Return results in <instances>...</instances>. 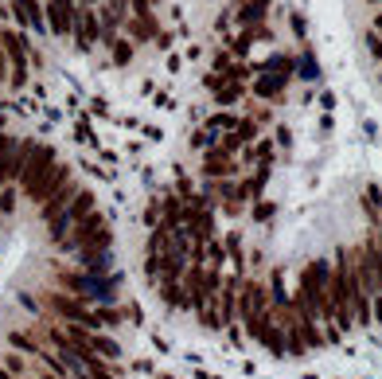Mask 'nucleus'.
I'll return each mask as SVG.
<instances>
[{
  "label": "nucleus",
  "instance_id": "f257e3e1",
  "mask_svg": "<svg viewBox=\"0 0 382 379\" xmlns=\"http://www.w3.org/2000/svg\"><path fill=\"white\" fill-rule=\"evenodd\" d=\"M24 157H20V188H24L32 199H47V192L63 176H71L67 169H55V149L51 145H36V141H24Z\"/></svg>",
  "mask_w": 382,
  "mask_h": 379
},
{
  "label": "nucleus",
  "instance_id": "f03ea898",
  "mask_svg": "<svg viewBox=\"0 0 382 379\" xmlns=\"http://www.w3.org/2000/svg\"><path fill=\"white\" fill-rule=\"evenodd\" d=\"M328 274L332 266L324 262V258H312L308 266L300 270V297L308 301V309L316 313V321H328L332 325V297H328Z\"/></svg>",
  "mask_w": 382,
  "mask_h": 379
},
{
  "label": "nucleus",
  "instance_id": "7ed1b4c3",
  "mask_svg": "<svg viewBox=\"0 0 382 379\" xmlns=\"http://www.w3.org/2000/svg\"><path fill=\"white\" fill-rule=\"evenodd\" d=\"M109 243H113V231L106 227V219H102L98 211H90L86 219H78L71 246H78V250H109Z\"/></svg>",
  "mask_w": 382,
  "mask_h": 379
},
{
  "label": "nucleus",
  "instance_id": "20e7f679",
  "mask_svg": "<svg viewBox=\"0 0 382 379\" xmlns=\"http://www.w3.org/2000/svg\"><path fill=\"white\" fill-rule=\"evenodd\" d=\"M47 305L59 313V317H67L71 325H82V329H90L94 332L98 325H102V317L98 313H90V309L82 305V301H74V297H67V294H51L47 297Z\"/></svg>",
  "mask_w": 382,
  "mask_h": 379
},
{
  "label": "nucleus",
  "instance_id": "39448f33",
  "mask_svg": "<svg viewBox=\"0 0 382 379\" xmlns=\"http://www.w3.org/2000/svg\"><path fill=\"white\" fill-rule=\"evenodd\" d=\"M71 32H74V43L82 51H90L98 43V16H94V8L90 4H82V8H74V24H71Z\"/></svg>",
  "mask_w": 382,
  "mask_h": 379
},
{
  "label": "nucleus",
  "instance_id": "423d86ee",
  "mask_svg": "<svg viewBox=\"0 0 382 379\" xmlns=\"http://www.w3.org/2000/svg\"><path fill=\"white\" fill-rule=\"evenodd\" d=\"M74 0H47V24L55 36H71V24H74Z\"/></svg>",
  "mask_w": 382,
  "mask_h": 379
},
{
  "label": "nucleus",
  "instance_id": "0eeeda50",
  "mask_svg": "<svg viewBox=\"0 0 382 379\" xmlns=\"http://www.w3.org/2000/svg\"><path fill=\"white\" fill-rule=\"evenodd\" d=\"M20 157H24V149L16 145L8 133H0V184H8L12 176H20Z\"/></svg>",
  "mask_w": 382,
  "mask_h": 379
},
{
  "label": "nucleus",
  "instance_id": "6e6552de",
  "mask_svg": "<svg viewBox=\"0 0 382 379\" xmlns=\"http://www.w3.org/2000/svg\"><path fill=\"white\" fill-rule=\"evenodd\" d=\"M74 192H78V188L71 184V176H63V180H59V184H55V188L47 192V199H43V219H47V223L55 219V215H59V211L67 208V204H71V196H74Z\"/></svg>",
  "mask_w": 382,
  "mask_h": 379
},
{
  "label": "nucleus",
  "instance_id": "1a4fd4ad",
  "mask_svg": "<svg viewBox=\"0 0 382 379\" xmlns=\"http://www.w3.org/2000/svg\"><path fill=\"white\" fill-rule=\"evenodd\" d=\"M0 47L12 59L16 71H27V39L20 36V32H0Z\"/></svg>",
  "mask_w": 382,
  "mask_h": 379
},
{
  "label": "nucleus",
  "instance_id": "9d476101",
  "mask_svg": "<svg viewBox=\"0 0 382 379\" xmlns=\"http://www.w3.org/2000/svg\"><path fill=\"white\" fill-rule=\"evenodd\" d=\"M16 8V20H20V24L24 28H32V32H43V28H47V20H43V8H39V0H12Z\"/></svg>",
  "mask_w": 382,
  "mask_h": 379
},
{
  "label": "nucleus",
  "instance_id": "9b49d317",
  "mask_svg": "<svg viewBox=\"0 0 382 379\" xmlns=\"http://www.w3.org/2000/svg\"><path fill=\"white\" fill-rule=\"evenodd\" d=\"M238 285H242L238 278L218 281V294H223V317H218V321H227V325L238 317V305H234V301H238Z\"/></svg>",
  "mask_w": 382,
  "mask_h": 379
},
{
  "label": "nucleus",
  "instance_id": "f8f14e48",
  "mask_svg": "<svg viewBox=\"0 0 382 379\" xmlns=\"http://www.w3.org/2000/svg\"><path fill=\"white\" fill-rule=\"evenodd\" d=\"M269 4H273V0H250V4H242V8H238V24H242V28L262 24L265 12H269Z\"/></svg>",
  "mask_w": 382,
  "mask_h": 379
},
{
  "label": "nucleus",
  "instance_id": "ddd939ff",
  "mask_svg": "<svg viewBox=\"0 0 382 379\" xmlns=\"http://www.w3.org/2000/svg\"><path fill=\"white\" fill-rule=\"evenodd\" d=\"M90 352H94V356H102V360H117V356H121V348H117V340H113V336L90 332Z\"/></svg>",
  "mask_w": 382,
  "mask_h": 379
},
{
  "label": "nucleus",
  "instance_id": "4468645a",
  "mask_svg": "<svg viewBox=\"0 0 382 379\" xmlns=\"http://www.w3.org/2000/svg\"><path fill=\"white\" fill-rule=\"evenodd\" d=\"M258 340H262V344H265V348H269V352H277V356L285 352V332L277 329L273 321H269V325H265V329H262V332H258Z\"/></svg>",
  "mask_w": 382,
  "mask_h": 379
},
{
  "label": "nucleus",
  "instance_id": "2eb2a0df",
  "mask_svg": "<svg viewBox=\"0 0 382 379\" xmlns=\"http://www.w3.org/2000/svg\"><path fill=\"white\" fill-rule=\"evenodd\" d=\"M203 169H207V176H227V172H234V164H230V157L218 149V153H211V157H207Z\"/></svg>",
  "mask_w": 382,
  "mask_h": 379
},
{
  "label": "nucleus",
  "instance_id": "dca6fc26",
  "mask_svg": "<svg viewBox=\"0 0 382 379\" xmlns=\"http://www.w3.org/2000/svg\"><path fill=\"white\" fill-rule=\"evenodd\" d=\"M281 86H285V78H281V74H265V78L254 86V90H258V98H277V94H281Z\"/></svg>",
  "mask_w": 382,
  "mask_h": 379
},
{
  "label": "nucleus",
  "instance_id": "f3484780",
  "mask_svg": "<svg viewBox=\"0 0 382 379\" xmlns=\"http://www.w3.org/2000/svg\"><path fill=\"white\" fill-rule=\"evenodd\" d=\"M129 32H133V39H153L156 36V20H153V16H148V20L137 16V20L129 24Z\"/></svg>",
  "mask_w": 382,
  "mask_h": 379
},
{
  "label": "nucleus",
  "instance_id": "a211bd4d",
  "mask_svg": "<svg viewBox=\"0 0 382 379\" xmlns=\"http://www.w3.org/2000/svg\"><path fill=\"white\" fill-rule=\"evenodd\" d=\"M109 51H113V63H121V67H125L129 55H133V47L125 43V39H117V36H109Z\"/></svg>",
  "mask_w": 382,
  "mask_h": 379
},
{
  "label": "nucleus",
  "instance_id": "6ab92c4d",
  "mask_svg": "<svg viewBox=\"0 0 382 379\" xmlns=\"http://www.w3.org/2000/svg\"><path fill=\"white\" fill-rule=\"evenodd\" d=\"M363 208H367L370 223H379V184H370V192L363 196Z\"/></svg>",
  "mask_w": 382,
  "mask_h": 379
},
{
  "label": "nucleus",
  "instance_id": "aec40b11",
  "mask_svg": "<svg viewBox=\"0 0 382 379\" xmlns=\"http://www.w3.org/2000/svg\"><path fill=\"white\" fill-rule=\"evenodd\" d=\"M8 340H12L16 348H24V352H39V348H36V340H32V336H24V332H12Z\"/></svg>",
  "mask_w": 382,
  "mask_h": 379
},
{
  "label": "nucleus",
  "instance_id": "412c9836",
  "mask_svg": "<svg viewBox=\"0 0 382 379\" xmlns=\"http://www.w3.org/2000/svg\"><path fill=\"white\" fill-rule=\"evenodd\" d=\"M8 78V55H4V47H0V83Z\"/></svg>",
  "mask_w": 382,
  "mask_h": 379
},
{
  "label": "nucleus",
  "instance_id": "4be33fe9",
  "mask_svg": "<svg viewBox=\"0 0 382 379\" xmlns=\"http://www.w3.org/2000/svg\"><path fill=\"white\" fill-rule=\"evenodd\" d=\"M12 204H16L12 192H4V196H0V208H4V211H12Z\"/></svg>",
  "mask_w": 382,
  "mask_h": 379
},
{
  "label": "nucleus",
  "instance_id": "5701e85b",
  "mask_svg": "<svg viewBox=\"0 0 382 379\" xmlns=\"http://www.w3.org/2000/svg\"><path fill=\"white\" fill-rule=\"evenodd\" d=\"M39 379H67L63 371H47V376H39Z\"/></svg>",
  "mask_w": 382,
  "mask_h": 379
},
{
  "label": "nucleus",
  "instance_id": "b1692460",
  "mask_svg": "<svg viewBox=\"0 0 382 379\" xmlns=\"http://www.w3.org/2000/svg\"><path fill=\"white\" fill-rule=\"evenodd\" d=\"M0 379H12V371H0Z\"/></svg>",
  "mask_w": 382,
  "mask_h": 379
},
{
  "label": "nucleus",
  "instance_id": "393cba45",
  "mask_svg": "<svg viewBox=\"0 0 382 379\" xmlns=\"http://www.w3.org/2000/svg\"><path fill=\"white\" fill-rule=\"evenodd\" d=\"M86 4H94V0H86Z\"/></svg>",
  "mask_w": 382,
  "mask_h": 379
}]
</instances>
